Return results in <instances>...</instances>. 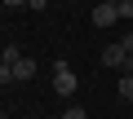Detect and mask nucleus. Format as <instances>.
<instances>
[{"label": "nucleus", "mask_w": 133, "mask_h": 119, "mask_svg": "<svg viewBox=\"0 0 133 119\" xmlns=\"http://www.w3.org/2000/svg\"><path fill=\"white\" fill-rule=\"evenodd\" d=\"M115 9H120V18L129 22V18H133V0H120V5H115Z\"/></svg>", "instance_id": "7"}, {"label": "nucleus", "mask_w": 133, "mask_h": 119, "mask_svg": "<svg viewBox=\"0 0 133 119\" xmlns=\"http://www.w3.org/2000/svg\"><path fill=\"white\" fill-rule=\"evenodd\" d=\"M14 80V62H5V57H0V84H9Z\"/></svg>", "instance_id": "6"}, {"label": "nucleus", "mask_w": 133, "mask_h": 119, "mask_svg": "<svg viewBox=\"0 0 133 119\" xmlns=\"http://www.w3.org/2000/svg\"><path fill=\"white\" fill-rule=\"evenodd\" d=\"M102 5H120V0H102Z\"/></svg>", "instance_id": "11"}, {"label": "nucleus", "mask_w": 133, "mask_h": 119, "mask_svg": "<svg viewBox=\"0 0 133 119\" xmlns=\"http://www.w3.org/2000/svg\"><path fill=\"white\" fill-rule=\"evenodd\" d=\"M62 119H84V110H80V106H71V110H66Z\"/></svg>", "instance_id": "8"}, {"label": "nucleus", "mask_w": 133, "mask_h": 119, "mask_svg": "<svg viewBox=\"0 0 133 119\" xmlns=\"http://www.w3.org/2000/svg\"><path fill=\"white\" fill-rule=\"evenodd\" d=\"M53 93L58 97H71L76 93V71L66 66V62H53Z\"/></svg>", "instance_id": "1"}, {"label": "nucleus", "mask_w": 133, "mask_h": 119, "mask_svg": "<svg viewBox=\"0 0 133 119\" xmlns=\"http://www.w3.org/2000/svg\"><path fill=\"white\" fill-rule=\"evenodd\" d=\"M102 66H129V49L124 44H107L102 49Z\"/></svg>", "instance_id": "2"}, {"label": "nucleus", "mask_w": 133, "mask_h": 119, "mask_svg": "<svg viewBox=\"0 0 133 119\" xmlns=\"http://www.w3.org/2000/svg\"><path fill=\"white\" fill-rule=\"evenodd\" d=\"M120 97H124V101H133V71H124V75H120Z\"/></svg>", "instance_id": "5"}, {"label": "nucleus", "mask_w": 133, "mask_h": 119, "mask_svg": "<svg viewBox=\"0 0 133 119\" xmlns=\"http://www.w3.org/2000/svg\"><path fill=\"white\" fill-rule=\"evenodd\" d=\"M111 22H120V9L98 0V5H93V27H111Z\"/></svg>", "instance_id": "3"}, {"label": "nucleus", "mask_w": 133, "mask_h": 119, "mask_svg": "<svg viewBox=\"0 0 133 119\" xmlns=\"http://www.w3.org/2000/svg\"><path fill=\"white\" fill-rule=\"evenodd\" d=\"M124 71H133V53H129V66H124Z\"/></svg>", "instance_id": "10"}, {"label": "nucleus", "mask_w": 133, "mask_h": 119, "mask_svg": "<svg viewBox=\"0 0 133 119\" xmlns=\"http://www.w3.org/2000/svg\"><path fill=\"white\" fill-rule=\"evenodd\" d=\"M0 119H5V110H0Z\"/></svg>", "instance_id": "12"}, {"label": "nucleus", "mask_w": 133, "mask_h": 119, "mask_svg": "<svg viewBox=\"0 0 133 119\" xmlns=\"http://www.w3.org/2000/svg\"><path fill=\"white\" fill-rule=\"evenodd\" d=\"M36 75V62H31V57H18V62H14V80H31Z\"/></svg>", "instance_id": "4"}, {"label": "nucleus", "mask_w": 133, "mask_h": 119, "mask_svg": "<svg viewBox=\"0 0 133 119\" xmlns=\"http://www.w3.org/2000/svg\"><path fill=\"white\" fill-rule=\"evenodd\" d=\"M5 5H14V9H18V5H31V0H5Z\"/></svg>", "instance_id": "9"}]
</instances>
